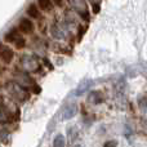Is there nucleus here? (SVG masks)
Returning <instances> with one entry per match:
<instances>
[{"instance_id":"obj_1","label":"nucleus","mask_w":147,"mask_h":147,"mask_svg":"<svg viewBox=\"0 0 147 147\" xmlns=\"http://www.w3.org/2000/svg\"><path fill=\"white\" fill-rule=\"evenodd\" d=\"M18 30L22 31V32L26 34V35H28V34H32L34 31H35V25H34V22L30 20V18L25 17L20 21V23H18Z\"/></svg>"},{"instance_id":"obj_2","label":"nucleus","mask_w":147,"mask_h":147,"mask_svg":"<svg viewBox=\"0 0 147 147\" xmlns=\"http://www.w3.org/2000/svg\"><path fill=\"white\" fill-rule=\"evenodd\" d=\"M0 58L5 65H9L14 58V51L12 48H9V47H4L1 54H0Z\"/></svg>"},{"instance_id":"obj_3","label":"nucleus","mask_w":147,"mask_h":147,"mask_svg":"<svg viewBox=\"0 0 147 147\" xmlns=\"http://www.w3.org/2000/svg\"><path fill=\"white\" fill-rule=\"evenodd\" d=\"M27 17L30 18H32V20H39L40 18V9L38 8V5L36 4H30L28 5V8H27Z\"/></svg>"},{"instance_id":"obj_4","label":"nucleus","mask_w":147,"mask_h":147,"mask_svg":"<svg viewBox=\"0 0 147 147\" xmlns=\"http://www.w3.org/2000/svg\"><path fill=\"white\" fill-rule=\"evenodd\" d=\"M38 8L44 12H51L53 9V3L52 0H38Z\"/></svg>"},{"instance_id":"obj_5","label":"nucleus","mask_w":147,"mask_h":147,"mask_svg":"<svg viewBox=\"0 0 147 147\" xmlns=\"http://www.w3.org/2000/svg\"><path fill=\"white\" fill-rule=\"evenodd\" d=\"M17 38H18V31H17V28H12V30L8 31V32L4 35V39L8 41V43H13V41H14Z\"/></svg>"},{"instance_id":"obj_6","label":"nucleus","mask_w":147,"mask_h":147,"mask_svg":"<svg viewBox=\"0 0 147 147\" xmlns=\"http://www.w3.org/2000/svg\"><path fill=\"white\" fill-rule=\"evenodd\" d=\"M13 44H14V48L16 49L21 51V49H23L26 47V40H25V38H22V36H18V38L13 41Z\"/></svg>"},{"instance_id":"obj_7","label":"nucleus","mask_w":147,"mask_h":147,"mask_svg":"<svg viewBox=\"0 0 147 147\" xmlns=\"http://www.w3.org/2000/svg\"><path fill=\"white\" fill-rule=\"evenodd\" d=\"M53 147H65V137L62 134H58L54 138Z\"/></svg>"},{"instance_id":"obj_8","label":"nucleus","mask_w":147,"mask_h":147,"mask_svg":"<svg viewBox=\"0 0 147 147\" xmlns=\"http://www.w3.org/2000/svg\"><path fill=\"white\" fill-rule=\"evenodd\" d=\"M9 140H10L9 132H7V133H5V136H4V132H3V129L0 130V141H1L3 143H8V142H9Z\"/></svg>"},{"instance_id":"obj_9","label":"nucleus","mask_w":147,"mask_h":147,"mask_svg":"<svg viewBox=\"0 0 147 147\" xmlns=\"http://www.w3.org/2000/svg\"><path fill=\"white\" fill-rule=\"evenodd\" d=\"M103 147H117V142L116 141H109L103 145Z\"/></svg>"},{"instance_id":"obj_10","label":"nucleus","mask_w":147,"mask_h":147,"mask_svg":"<svg viewBox=\"0 0 147 147\" xmlns=\"http://www.w3.org/2000/svg\"><path fill=\"white\" fill-rule=\"evenodd\" d=\"M52 3H53V4H56L57 7H61V5L63 4V0H52Z\"/></svg>"},{"instance_id":"obj_11","label":"nucleus","mask_w":147,"mask_h":147,"mask_svg":"<svg viewBox=\"0 0 147 147\" xmlns=\"http://www.w3.org/2000/svg\"><path fill=\"white\" fill-rule=\"evenodd\" d=\"M40 86L39 85H34V93H40Z\"/></svg>"},{"instance_id":"obj_12","label":"nucleus","mask_w":147,"mask_h":147,"mask_svg":"<svg viewBox=\"0 0 147 147\" xmlns=\"http://www.w3.org/2000/svg\"><path fill=\"white\" fill-rule=\"evenodd\" d=\"M3 48H4V45L0 43V54H1V52H3Z\"/></svg>"}]
</instances>
